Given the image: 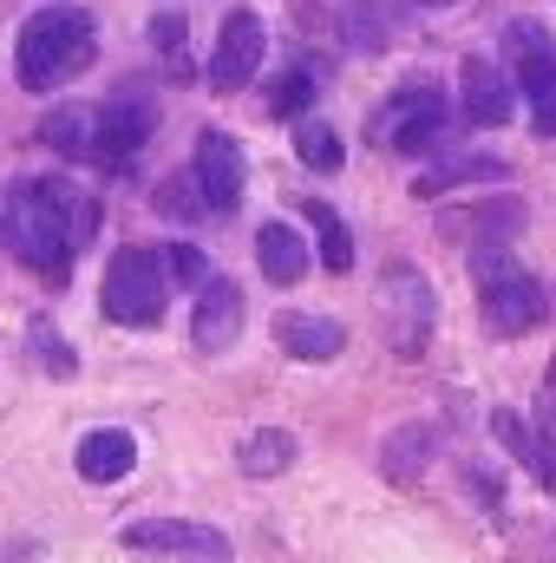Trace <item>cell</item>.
<instances>
[{"label":"cell","mask_w":556,"mask_h":563,"mask_svg":"<svg viewBox=\"0 0 556 563\" xmlns=\"http://www.w3.org/2000/svg\"><path fill=\"white\" fill-rule=\"evenodd\" d=\"M432 459H438V426H432V420L400 426V432L387 439V452H380L387 478H400V485H413L419 472H432Z\"/></svg>","instance_id":"cell-18"},{"label":"cell","mask_w":556,"mask_h":563,"mask_svg":"<svg viewBox=\"0 0 556 563\" xmlns=\"http://www.w3.org/2000/svg\"><path fill=\"white\" fill-rule=\"evenodd\" d=\"M498 170H504L498 157H452V164L425 170L413 190H419V197H438V190H452V184H478V177H498Z\"/></svg>","instance_id":"cell-26"},{"label":"cell","mask_w":556,"mask_h":563,"mask_svg":"<svg viewBox=\"0 0 556 563\" xmlns=\"http://www.w3.org/2000/svg\"><path fill=\"white\" fill-rule=\"evenodd\" d=\"M26 347L40 354V367H46L53 380H73V374H79V354L59 341V328H53L46 314H33V321H26Z\"/></svg>","instance_id":"cell-24"},{"label":"cell","mask_w":556,"mask_h":563,"mask_svg":"<svg viewBox=\"0 0 556 563\" xmlns=\"http://www.w3.org/2000/svg\"><path fill=\"white\" fill-rule=\"evenodd\" d=\"M79 210H86V197H79L73 184H59V177L20 184V190L7 197V250H13L33 276L66 282L73 250H86V243H79Z\"/></svg>","instance_id":"cell-1"},{"label":"cell","mask_w":556,"mask_h":563,"mask_svg":"<svg viewBox=\"0 0 556 563\" xmlns=\"http://www.w3.org/2000/svg\"><path fill=\"white\" fill-rule=\"evenodd\" d=\"M491 432H498V439H504V445H511V452H518V459L531 465V472H544L551 445H537V439L524 432V420H518V413H504V407H498V413H491Z\"/></svg>","instance_id":"cell-28"},{"label":"cell","mask_w":556,"mask_h":563,"mask_svg":"<svg viewBox=\"0 0 556 563\" xmlns=\"http://www.w3.org/2000/svg\"><path fill=\"white\" fill-rule=\"evenodd\" d=\"M263 53H269V33L249 7H236L216 33V53H210V86L216 92H243L256 73H263Z\"/></svg>","instance_id":"cell-10"},{"label":"cell","mask_w":556,"mask_h":563,"mask_svg":"<svg viewBox=\"0 0 556 563\" xmlns=\"http://www.w3.org/2000/svg\"><path fill=\"white\" fill-rule=\"evenodd\" d=\"M236 465L249 472V478H276L294 465V432H281V426H263V432H249L243 445H236Z\"/></svg>","instance_id":"cell-20"},{"label":"cell","mask_w":556,"mask_h":563,"mask_svg":"<svg viewBox=\"0 0 556 563\" xmlns=\"http://www.w3.org/2000/svg\"><path fill=\"white\" fill-rule=\"evenodd\" d=\"M504 53H511V73L531 99V125L556 139V40L537 20H511L504 26Z\"/></svg>","instance_id":"cell-7"},{"label":"cell","mask_w":556,"mask_h":563,"mask_svg":"<svg viewBox=\"0 0 556 563\" xmlns=\"http://www.w3.org/2000/svg\"><path fill=\"white\" fill-rule=\"evenodd\" d=\"M438 230L452 243H471V250H498L504 236L524 230V197H485V203H465V210H445Z\"/></svg>","instance_id":"cell-13"},{"label":"cell","mask_w":556,"mask_h":563,"mask_svg":"<svg viewBox=\"0 0 556 563\" xmlns=\"http://www.w3.org/2000/svg\"><path fill=\"white\" fill-rule=\"evenodd\" d=\"M276 341L294 354V361H334L341 354V321L334 314H314V308H288V314H276Z\"/></svg>","instance_id":"cell-15"},{"label":"cell","mask_w":556,"mask_h":563,"mask_svg":"<svg viewBox=\"0 0 556 563\" xmlns=\"http://www.w3.org/2000/svg\"><path fill=\"white\" fill-rule=\"evenodd\" d=\"M157 210H164V217H177V223H190V217H210V203H203L197 177H164V184H157Z\"/></svg>","instance_id":"cell-27"},{"label":"cell","mask_w":556,"mask_h":563,"mask_svg":"<svg viewBox=\"0 0 556 563\" xmlns=\"http://www.w3.org/2000/svg\"><path fill=\"white\" fill-rule=\"evenodd\" d=\"M164 269H170V282H184V288H203V282H210L203 250H190V243H170V250H164Z\"/></svg>","instance_id":"cell-30"},{"label":"cell","mask_w":556,"mask_h":563,"mask_svg":"<svg viewBox=\"0 0 556 563\" xmlns=\"http://www.w3.org/2000/svg\"><path fill=\"white\" fill-rule=\"evenodd\" d=\"M256 263H263V276L276 282V288H294V282L308 276V243H301V230L263 223V230H256Z\"/></svg>","instance_id":"cell-17"},{"label":"cell","mask_w":556,"mask_h":563,"mask_svg":"<svg viewBox=\"0 0 556 563\" xmlns=\"http://www.w3.org/2000/svg\"><path fill=\"white\" fill-rule=\"evenodd\" d=\"M40 139L53 144V151H66V157H92V144H99V112H79V106H59V112H46V125H40Z\"/></svg>","instance_id":"cell-21"},{"label":"cell","mask_w":556,"mask_h":563,"mask_svg":"<svg viewBox=\"0 0 556 563\" xmlns=\"http://www.w3.org/2000/svg\"><path fill=\"white\" fill-rule=\"evenodd\" d=\"M294 151H301L308 170H341V157H347V151H341V132L321 125V119H301V125H294Z\"/></svg>","instance_id":"cell-25"},{"label":"cell","mask_w":556,"mask_h":563,"mask_svg":"<svg viewBox=\"0 0 556 563\" xmlns=\"http://www.w3.org/2000/svg\"><path fill=\"white\" fill-rule=\"evenodd\" d=\"M551 387H556V361H551Z\"/></svg>","instance_id":"cell-32"},{"label":"cell","mask_w":556,"mask_h":563,"mask_svg":"<svg viewBox=\"0 0 556 563\" xmlns=\"http://www.w3.org/2000/svg\"><path fill=\"white\" fill-rule=\"evenodd\" d=\"M432 321H438L432 282L419 276L413 263H387V276H380V328H387V347H393V354H407V361L425 354Z\"/></svg>","instance_id":"cell-6"},{"label":"cell","mask_w":556,"mask_h":563,"mask_svg":"<svg viewBox=\"0 0 556 563\" xmlns=\"http://www.w3.org/2000/svg\"><path fill=\"white\" fill-rule=\"evenodd\" d=\"M151 46H157V66H164L170 79L190 73V20H184V13H157V20H151Z\"/></svg>","instance_id":"cell-23"},{"label":"cell","mask_w":556,"mask_h":563,"mask_svg":"<svg viewBox=\"0 0 556 563\" xmlns=\"http://www.w3.org/2000/svg\"><path fill=\"white\" fill-rule=\"evenodd\" d=\"M308 99H314V73H308V66H294L276 92H269V112H276V119H301V112H308Z\"/></svg>","instance_id":"cell-29"},{"label":"cell","mask_w":556,"mask_h":563,"mask_svg":"<svg viewBox=\"0 0 556 563\" xmlns=\"http://www.w3.org/2000/svg\"><path fill=\"white\" fill-rule=\"evenodd\" d=\"M387 40H393V20H387L374 0H354V7L341 13V46H347V53H380Z\"/></svg>","instance_id":"cell-22"},{"label":"cell","mask_w":556,"mask_h":563,"mask_svg":"<svg viewBox=\"0 0 556 563\" xmlns=\"http://www.w3.org/2000/svg\"><path fill=\"white\" fill-rule=\"evenodd\" d=\"M119 544L132 558L151 563H230V538L216 525H190V518H144V525H125Z\"/></svg>","instance_id":"cell-8"},{"label":"cell","mask_w":556,"mask_h":563,"mask_svg":"<svg viewBox=\"0 0 556 563\" xmlns=\"http://www.w3.org/2000/svg\"><path fill=\"white\" fill-rule=\"evenodd\" d=\"M190 177H197L210 217L236 210V203H243V151H236V139H230V132H203V139H197V157H190Z\"/></svg>","instance_id":"cell-11"},{"label":"cell","mask_w":556,"mask_h":563,"mask_svg":"<svg viewBox=\"0 0 556 563\" xmlns=\"http://www.w3.org/2000/svg\"><path fill=\"white\" fill-rule=\"evenodd\" d=\"M243 334V288L230 276H210L197 288V314H190V341L203 354H223L230 341Z\"/></svg>","instance_id":"cell-14"},{"label":"cell","mask_w":556,"mask_h":563,"mask_svg":"<svg viewBox=\"0 0 556 563\" xmlns=\"http://www.w3.org/2000/svg\"><path fill=\"white\" fill-rule=\"evenodd\" d=\"M73 465H79V478H92V485H112V478H125V472L138 465V445H132V432H119V426H99V432H86V439H79Z\"/></svg>","instance_id":"cell-16"},{"label":"cell","mask_w":556,"mask_h":563,"mask_svg":"<svg viewBox=\"0 0 556 563\" xmlns=\"http://www.w3.org/2000/svg\"><path fill=\"white\" fill-rule=\"evenodd\" d=\"M301 217L314 223V243H321V269H334V276H347L354 269V236H347V223H341V210L334 203H301Z\"/></svg>","instance_id":"cell-19"},{"label":"cell","mask_w":556,"mask_h":563,"mask_svg":"<svg viewBox=\"0 0 556 563\" xmlns=\"http://www.w3.org/2000/svg\"><path fill=\"white\" fill-rule=\"evenodd\" d=\"M99 301H105V314H112L119 328H157V321H164V301H170L164 250H138V243H125V250L105 263Z\"/></svg>","instance_id":"cell-4"},{"label":"cell","mask_w":556,"mask_h":563,"mask_svg":"<svg viewBox=\"0 0 556 563\" xmlns=\"http://www.w3.org/2000/svg\"><path fill=\"white\" fill-rule=\"evenodd\" d=\"M157 132V99L144 86H119L105 106H99V144H92V164L99 170H119L132 151H144V139Z\"/></svg>","instance_id":"cell-9"},{"label":"cell","mask_w":556,"mask_h":563,"mask_svg":"<svg viewBox=\"0 0 556 563\" xmlns=\"http://www.w3.org/2000/svg\"><path fill=\"white\" fill-rule=\"evenodd\" d=\"M445 139H452V106H445V92H432V86H407V92H393V99L374 112V144H380V151L425 157V151H438Z\"/></svg>","instance_id":"cell-5"},{"label":"cell","mask_w":556,"mask_h":563,"mask_svg":"<svg viewBox=\"0 0 556 563\" xmlns=\"http://www.w3.org/2000/svg\"><path fill=\"white\" fill-rule=\"evenodd\" d=\"M471 282H478L485 328H491L498 341H518V334L544 328V314H551V288L531 276V269H518L504 250H471Z\"/></svg>","instance_id":"cell-3"},{"label":"cell","mask_w":556,"mask_h":563,"mask_svg":"<svg viewBox=\"0 0 556 563\" xmlns=\"http://www.w3.org/2000/svg\"><path fill=\"white\" fill-rule=\"evenodd\" d=\"M537 432H544V445L556 452V387L544 380V394H537Z\"/></svg>","instance_id":"cell-31"},{"label":"cell","mask_w":556,"mask_h":563,"mask_svg":"<svg viewBox=\"0 0 556 563\" xmlns=\"http://www.w3.org/2000/svg\"><path fill=\"white\" fill-rule=\"evenodd\" d=\"M92 59H99V26L86 7H40V13H26V26L13 40V79L26 92H59Z\"/></svg>","instance_id":"cell-2"},{"label":"cell","mask_w":556,"mask_h":563,"mask_svg":"<svg viewBox=\"0 0 556 563\" xmlns=\"http://www.w3.org/2000/svg\"><path fill=\"white\" fill-rule=\"evenodd\" d=\"M458 106H465L471 125H504L511 106H518V86H511V73H504L498 59L471 53V59L458 66Z\"/></svg>","instance_id":"cell-12"}]
</instances>
